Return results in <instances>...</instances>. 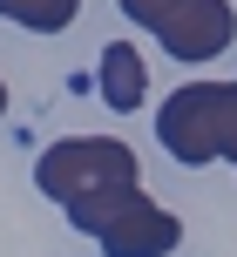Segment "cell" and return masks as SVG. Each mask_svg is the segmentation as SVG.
Masks as SVG:
<instances>
[{
    "label": "cell",
    "instance_id": "7a4b0ae2",
    "mask_svg": "<svg viewBox=\"0 0 237 257\" xmlns=\"http://www.w3.org/2000/svg\"><path fill=\"white\" fill-rule=\"evenodd\" d=\"M68 223H75L81 237H95L102 257H170L183 244V223L163 203H149L143 183H136V190H108V196H95V203H75Z\"/></svg>",
    "mask_w": 237,
    "mask_h": 257
},
{
    "label": "cell",
    "instance_id": "52a82bcc",
    "mask_svg": "<svg viewBox=\"0 0 237 257\" xmlns=\"http://www.w3.org/2000/svg\"><path fill=\"white\" fill-rule=\"evenodd\" d=\"M0 115H7V81H0Z\"/></svg>",
    "mask_w": 237,
    "mask_h": 257
},
{
    "label": "cell",
    "instance_id": "277c9868",
    "mask_svg": "<svg viewBox=\"0 0 237 257\" xmlns=\"http://www.w3.org/2000/svg\"><path fill=\"white\" fill-rule=\"evenodd\" d=\"M156 142L190 169L217 163L224 156V81H183L156 115Z\"/></svg>",
    "mask_w": 237,
    "mask_h": 257
},
{
    "label": "cell",
    "instance_id": "3957f363",
    "mask_svg": "<svg viewBox=\"0 0 237 257\" xmlns=\"http://www.w3.org/2000/svg\"><path fill=\"white\" fill-rule=\"evenodd\" d=\"M129 21H143L176 61H217L237 41V14L230 0H122Z\"/></svg>",
    "mask_w": 237,
    "mask_h": 257
},
{
    "label": "cell",
    "instance_id": "6da1fadb",
    "mask_svg": "<svg viewBox=\"0 0 237 257\" xmlns=\"http://www.w3.org/2000/svg\"><path fill=\"white\" fill-rule=\"evenodd\" d=\"M34 183L41 196H54L61 210L75 203H95L108 190H136V149L115 136H68V142H48L34 163Z\"/></svg>",
    "mask_w": 237,
    "mask_h": 257
},
{
    "label": "cell",
    "instance_id": "5b68a950",
    "mask_svg": "<svg viewBox=\"0 0 237 257\" xmlns=\"http://www.w3.org/2000/svg\"><path fill=\"white\" fill-rule=\"evenodd\" d=\"M95 88H102V102L115 108V115H129V108H143V95H149V61L129 48V41H108L102 61H95Z\"/></svg>",
    "mask_w": 237,
    "mask_h": 257
},
{
    "label": "cell",
    "instance_id": "8992f818",
    "mask_svg": "<svg viewBox=\"0 0 237 257\" xmlns=\"http://www.w3.org/2000/svg\"><path fill=\"white\" fill-rule=\"evenodd\" d=\"M81 14V0H0V21L27 27V34H61Z\"/></svg>",
    "mask_w": 237,
    "mask_h": 257
}]
</instances>
